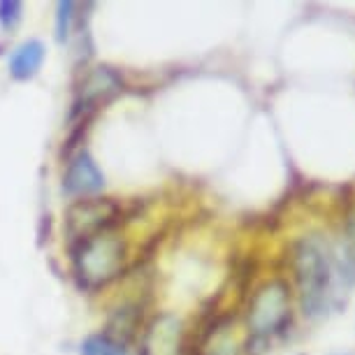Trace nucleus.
I'll return each mask as SVG.
<instances>
[{
  "instance_id": "6e6552de",
  "label": "nucleus",
  "mask_w": 355,
  "mask_h": 355,
  "mask_svg": "<svg viewBox=\"0 0 355 355\" xmlns=\"http://www.w3.org/2000/svg\"><path fill=\"white\" fill-rule=\"evenodd\" d=\"M44 61V44L40 40H28L19 44L10 56V75L15 79H31Z\"/></svg>"
},
{
  "instance_id": "9b49d317",
  "label": "nucleus",
  "mask_w": 355,
  "mask_h": 355,
  "mask_svg": "<svg viewBox=\"0 0 355 355\" xmlns=\"http://www.w3.org/2000/svg\"><path fill=\"white\" fill-rule=\"evenodd\" d=\"M19 21H21V3H17V0L0 3V26L3 28H15Z\"/></svg>"
},
{
  "instance_id": "f03ea898",
  "label": "nucleus",
  "mask_w": 355,
  "mask_h": 355,
  "mask_svg": "<svg viewBox=\"0 0 355 355\" xmlns=\"http://www.w3.org/2000/svg\"><path fill=\"white\" fill-rule=\"evenodd\" d=\"M125 244L114 230L93 234L75 244L72 249V267L79 284L86 288L107 286L123 270Z\"/></svg>"
},
{
  "instance_id": "39448f33",
  "label": "nucleus",
  "mask_w": 355,
  "mask_h": 355,
  "mask_svg": "<svg viewBox=\"0 0 355 355\" xmlns=\"http://www.w3.org/2000/svg\"><path fill=\"white\" fill-rule=\"evenodd\" d=\"M182 320L160 313L149 323L142 339V355H182Z\"/></svg>"
},
{
  "instance_id": "0eeeda50",
  "label": "nucleus",
  "mask_w": 355,
  "mask_h": 355,
  "mask_svg": "<svg viewBox=\"0 0 355 355\" xmlns=\"http://www.w3.org/2000/svg\"><path fill=\"white\" fill-rule=\"evenodd\" d=\"M121 89H123L121 77L112 68H93L89 75L82 79L77 107H82V110H96L98 105L112 100Z\"/></svg>"
},
{
  "instance_id": "7ed1b4c3",
  "label": "nucleus",
  "mask_w": 355,
  "mask_h": 355,
  "mask_svg": "<svg viewBox=\"0 0 355 355\" xmlns=\"http://www.w3.org/2000/svg\"><path fill=\"white\" fill-rule=\"evenodd\" d=\"M291 318V291L284 281H267L253 293L249 304V330L256 339L279 332Z\"/></svg>"
},
{
  "instance_id": "f257e3e1",
  "label": "nucleus",
  "mask_w": 355,
  "mask_h": 355,
  "mask_svg": "<svg viewBox=\"0 0 355 355\" xmlns=\"http://www.w3.org/2000/svg\"><path fill=\"white\" fill-rule=\"evenodd\" d=\"M295 279L300 288V304L309 318H320L330 309L334 286L332 253L318 234L300 239L295 246Z\"/></svg>"
},
{
  "instance_id": "ddd939ff",
  "label": "nucleus",
  "mask_w": 355,
  "mask_h": 355,
  "mask_svg": "<svg viewBox=\"0 0 355 355\" xmlns=\"http://www.w3.org/2000/svg\"><path fill=\"white\" fill-rule=\"evenodd\" d=\"M348 244H351V251L355 258V211L351 214V218H348Z\"/></svg>"
},
{
  "instance_id": "1a4fd4ad",
  "label": "nucleus",
  "mask_w": 355,
  "mask_h": 355,
  "mask_svg": "<svg viewBox=\"0 0 355 355\" xmlns=\"http://www.w3.org/2000/svg\"><path fill=\"white\" fill-rule=\"evenodd\" d=\"M200 355H237V344H234L230 325L218 323L216 327H211Z\"/></svg>"
},
{
  "instance_id": "9d476101",
  "label": "nucleus",
  "mask_w": 355,
  "mask_h": 355,
  "mask_svg": "<svg viewBox=\"0 0 355 355\" xmlns=\"http://www.w3.org/2000/svg\"><path fill=\"white\" fill-rule=\"evenodd\" d=\"M82 355H125V351L119 346V341H114L112 337H89L82 348Z\"/></svg>"
},
{
  "instance_id": "423d86ee",
  "label": "nucleus",
  "mask_w": 355,
  "mask_h": 355,
  "mask_svg": "<svg viewBox=\"0 0 355 355\" xmlns=\"http://www.w3.org/2000/svg\"><path fill=\"white\" fill-rule=\"evenodd\" d=\"M105 186V177L100 172V167L96 165V160L91 158L89 151H77L70 158L68 170L63 177V189L70 196H91L98 193Z\"/></svg>"
},
{
  "instance_id": "20e7f679",
  "label": "nucleus",
  "mask_w": 355,
  "mask_h": 355,
  "mask_svg": "<svg viewBox=\"0 0 355 355\" xmlns=\"http://www.w3.org/2000/svg\"><path fill=\"white\" fill-rule=\"evenodd\" d=\"M119 216V207L105 198H86L79 200L65 214V232L72 242H82L93 234L112 230L114 220Z\"/></svg>"
},
{
  "instance_id": "f8f14e48",
  "label": "nucleus",
  "mask_w": 355,
  "mask_h": 355,
  "mask_svg": "<svg viewBox=\"0 0 355 355\" xmlns=\"http://www.w3.org/2000/svg\"><path fill=\"white\" fill-rule=\"evenodd\" d=\"M72 19H75V3H61V5H58V19H56L58 40H65L70 35Z\"/></svg>"
}]
</instances>
